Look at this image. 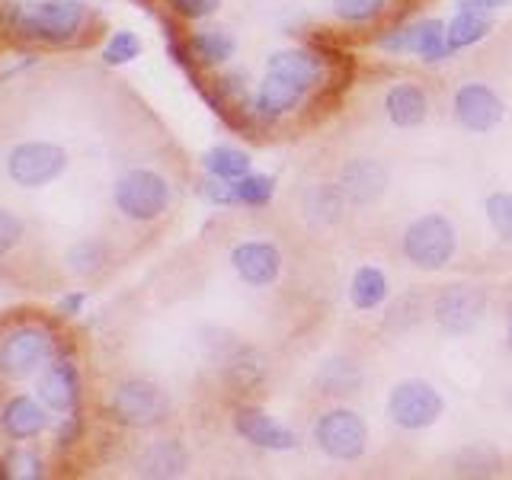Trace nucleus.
<instances>
[{
  "mask_svg": "<svg viewBox=\"0 0 512 480\" xmlns=\"http://www.w3.org/2000/svg\"><path fill=\"white\" fill-rule=\"evenodd\" d=\"M109 410L122 426L148 429V426H157L160 420H164L167 410H170V400L154 381L132 378V381H122L119 388L112 391Z\"/></svg>",
  "mask_w": 512,
  "mask_h": 480,
  "instance_id": "5",
  "label": "nucleus"
},
{
  "mask_svg": "<svg viewBox=\"0 0 512 480\" xmlns=\"http://www.w3.org/2000/svg\"><path fill=\"white\" fill-rule=\"evenodd\" d=\"M189 464V455L180 442L164 439V442H154L141 452L138 458V474L141 477H180Z\"/></svg>",
  "mask_w": 512,
  "mask_h": 480,
  "instance_id": "16",
  "label": "nucleus"
},
{
  "mask_svg": "<svg viewBox=\"0 0 512 480\" xmlns=\"http://www.w3.org/2000/svg\"><path fill=\"white\" fill-rule=\"evenodd\" d=\"M7 468H13L10 474L13 477H42L45 471V464H42V458L39 455H32V452H13L10 458H7Z\"/></svg>",
  "mask_w": 512,
  "mask_h": 480,
  "instance_id": "32",
  "label": "nucleus"
},
{
  "mask_svg": "<svg viewBox=\"0 0 512 480\" xmlns=\"http://www.w3.org/2000/svg\"><path fill=\"white\" fill-rule=\"evenodd\" d=\"M205 170L212 176H221V180L237 183L240 176L250 173V157L237 148H228V144H218V148L205 154Z\"/></svg>",
  "mask_w": 512,
  "mask_h": 480,
  "instance_id": "23",
  "label": "nucleus"
},
{
  "mask_svg": "<svg viewBox=\"0 0 512 480\" xmlns=\"http://www.w3.org/2000/svg\"><path fill=\"white\" fill-rule=\"evenodd\" d=\"M231 263L237 269V276L250 282V285H269L276 282L279 269H282V256L272 244H260V240H250V244H240L231 253Z\"/></svg>",
  "mask_w": 512,
  "mask_h": 480,
  "instance_id": "13",
  "label": "nucleus"
},
{
  "mask_svg": "<svg viewBox=\"0 0 512 480\" xmlns=\"http://www.w3.org/2000/svg\"><path fill=\"white\" fill-rule=\"evenodd\" d=\"M234 429L250 445L269 448V452H285V448L298 445V436H295L292 429L279 426L276 420H272V416H266L263 410H253V407H244V410L234 413Z\"/></svg>",
  "mask_w": 512,
  "mask_h": 480,
  "instance_id": "12",
  "label": "nucleus"
},
{
  "mask_svg": "<svg viewBox=\"0 0 512 480\" xmlns=\"http://www.w3.org/2000/svg\"><path fill=\"white\" fill-rule=\"evenodd\" d=\"M87 304V295L84 292H68L61 301H58V314L61 317H77L80 311H84Z\"/></svg>",
  "mask_w": 512,
  "mask_h": 480,
  "instance_id": "36",
  "label": "nucleus"
},
{
  "mask_svg": "<svg viewBox=\"0 0 512 480\" xmlns=\"http://www.w3.org/2000/svg\"><path fill=\"white\" fill-rule=\"evenodd\" d=\"M509 340H512V320H509Z\"/></svg>",
  "mask_w": 512,
  "mask_h": 480,
  "instance_id": "38",
  "label": "nucleus"
},
{
  "mask_svg": "<svg viewBox=\"0 0 512 480\" xmlns=\"http://www.w3.org/2000/svg\"><path fill=\"white\" fill-rule=\"evenodd\" d=\"M333 10L340 20L349 23H368L384 10V0H333Z\"/></svg>",
  "mask_w": 512,
  "mask_h": 480,
  "instance_id": "29",
  "label": "nucleus"
},
{
  "mask_svg": "<svg viewBox=\"0 0 512 480\" xmlns=\"http://www.w3.org/2000/svg\"><path fill=\"white\" fill-rule=\"evenodd\" d=\"M167 7L186 16V20H205L221 7V0H167Z\"/></svg>",
  "mask_w": 512,
  "mask_h": 480,
  "instance_id": "31",
  "label": "nucleus"
},
{
  "mask_svg": "<svg viewBox=\"0 0 512 480\" xmlns=\"http://www.w3.org/2000/svg\"><path fill=\"white\" fill-rule=\"evenodd\" d=\"M4 170H7L13 186L45 189V186H52L64 170H68V151L55 141L29 138V141L13 144V148L7 151Z\"/></svg>",
  "mask_w": 512,
  "mask_h": 480,
  "instance_id": "2",
  "label": "nucleus"
},
{
  "mask_svg": "<svg viewBox=\"0 0 512 480\" xmlns=\"http://www.w3.org/2000/svg\"><path fill=\"white\" fill-rule=\"evenodd\" d=\"M349 295H352V304H356L359 311H372L384 301V295H388V282H384V276L375 266H362L356 276H352Z\"/></svg>",
  "mask_w": 512,
  "mask_h": 480,
  "instance_id": "22",
  "label": "nucleus"
},
{
  "mask_svg": "<svg viewBox=\"0 0 512 480\" xmlns=\"http://www.w3.org/2000/svg\"><path fill=\"white\" fill-rule=\"evenodd\" d=\"M426 93L420 87H410V84H400L388 93V116L394 125L400 128H413L426 119Z\"/></svg>",
  "mask_w": 512,
  "mask_h": 480,
  "instance_id": "17",
  "label": "nucleus"
},
{
  "mask_svg": "<svg viewBox=\"0 0 512 480\" xmlns=\"http://www.w3.org/2000/svg\"><path fill=\"white\" fill-rule=\"evenodd\" d=\"M436 314H439V324L448 330H455V333L471 330L480 320V314H484V295H480L477 288L455 285L439 298Z\"/></svg>",
  "mask_w": 512,
  "mask_h": 480,
  "instance_id": "14",
  "label": "nucleus"
},
{
  "mask_svg": "<svg viewBox=\"0 0 512 480\" xmlns=\"http://www.w3.org/2000/svg\"><path fill=\"white\" fill-rule=\"evenodd\" d=\"M388 416L400 429H426L442 416V397L426 381H400L388 397Z\"/></svg>",
  "mask_w": 512,
  "mask_h": 480,
  "instance_id": "7",
  "label": "nucleus"
},
{
  "mask_svg": "<svg viewBox=\"0 0 512 480\" xmlns=\"http://www.w3.org/2000/svg\"><path fill=\"white\" fill-rule=\"evenodd\" d=\"M26 234V224L20 215H13L10 208H0V260H4L7 253H13L20 247V240Z\"/></svg>",
  "mask_w": 512,
  "mask_h": 480,
  "instance_id": "30",
  "label": "nucleus"
},
{
  "mask_svg": "<svg viewBox=\"0 0 512 480\" xmlns=\"http://www.w3.org/2000/svg\"><path fill=\"white\" fill-rule=\"evenodd\" d=\"M509 0H458V7L461 10H471V13H484V16H490L493 10H500V7H506Z\"/></svg>",
  "mask_w": 512,
  "mask_h": 480,
  "instance_id": "37",
  "label": "nucleus"
},
{
  "mask_svg": "<svg viewBox=\"0 0 512 480\" xmlns=\"http://www.w3.org/2000/svg\"><path fill=\"white\" fill-rule=\"evenodd\" d=\"M381 48H388V52H413V26L400 29V32H391V36H384Z\"/></svg>",
  "mask_w": 512,
  "mask_h": 480,
  "instance_id": "35",
  "label": "nucleus"
},
{
  "mask_svg": "<svg viewBox=\"0 0 512 480\" xmlns=\"http://www.w3.org/2000/svg\"><path fill=\"white\" fill-rule=\"evenodd\" d=\"M202 196H205L208 202H215V205H231V202H237L234 183H231V180H221V176H212V180H205Z\"/></svg>",
  "mask_w": 512,
  "mask_h": 480,
  "instance_id": "33",
  "label": "nucleus"
},
{
  "mask_svg": "<svg viewBox=\"0 0 512 480\" xmlns=\"http://www.w3.org/2000/svg\"><path fill=\"white\" fill-rule=\"evenodd\" d=\"M455 116L471 132H490L503 119V103L484 84H464L455 96Z\"/></svg>",
  "mask_w": 512,
  "mask_h": 480,
  "instance_id": "11",
  "label": "nucleus"
},
{
  "mask_svg": "<svg viewBox=\"0 0 512 480\" xmlns=\"http://www.w3.org/2000/svg\"><path fill=\"white\" fill-rule=\"evenodd\" d=\"M64 263H68L77 276H96L106 263V247L100 240H77V244H71L68 253H64Z\"/></svg>",
  "mask_w": 512,
  "mask_h": 480,
  "instance_id": "25",
  "label": "nucleus"
},
{
  "mask_svg": "<svg viewBox=\"0 0 512 480\" xmlns=\"http://www.w3.org/2000/svg\"><path fill=\"white\" fill-rule=\"evenodd\" d=\"M413 52L423 61H445L452 58V42H448V29L439 20H423L413 26Z\"/></svg>",
  "mask_w": 512,
  "mask_h": 480,
  "instance_id": "19",
  "label": "nucleus"
},
{
  "mask_svg": "<svg viewBox=\"0 0 512 480\" xmlns=\"http://www.w3.org/2000/svg\"><path fill=\"white\" fill-rule=\"evenodd\" d=\"M269 71L288 74L292 80H298L304 90H311L320 80V58L311 52H298V48L295 52H279L269 58Z\"/></svg>",
  "mask_w": 512,
  "mask_h": 480,
  "instance_id": "20",
  "label": "nucleus"
},
{
  "mask_svg": "<svg viewBox=\"0 0 512 480\" xmlns=\"http://www.w3.org/2000/svg\"><path fill=\"white\" fill-rule=\"evenodd\" d=\"M36 397L58 416L74 413L80 404V368L71 359H52L36 381Z\"/></svg>",
  "mask_w": 512,
  "mask_h": 480,
  "instance_id": "9",
  "label": "nucleus"
},
{
  "mask_svg": "<svg viewBox=\"0 0 512 480\" xmlns=\"http://www.w3.org/2000/svg\"><path fill=\"white\" fill-rule=\"evenodd\" d=\"M404 253L413 266L420 269H439L452 260L455 253V228L442 215H423L416 218L404 234Z\"/></svg>",
  "mask_w": 512,
  "mask_h": 480,
  "instance_id": "6",
  "label": "nucleus"
},
{
  "mask_svg": "<svg viewBox=\"0 0 512 480\" xmlns=\"http://www.w3.org/2000/svg\"><path fill=\"white\" fill-rule=\"evenodd\" d=\"M308 93L298 80H292L288 74L279 71H266L260 93H256V116L263 119H279L288 109H295L301 103V96Z\"/></svg>",
  "mask_w": 512,
  "mask_h": 480,
  "instance_id": "15",
  "label": "nucleus"
},
{
  "mask_svg": "<svg viewBox=\"0 0 512 480\" xmlns=\"http://www.w3.org/2000/svg\"><path fill=\"white\" fill-rule=\"evenodd\" d=\"M112 199L116 208L132 221H154L167 212L170 205V186L160 173L135 167L122 173L116 186H112Z\"/></svg>",
  "mask_w": 512,
  "mask_h": 480,
  "instance_id": "3",
  "label": "nucleus"
},
{
  "mask_svg": "<svg viewBox=\"0 0 512 480\" xmlns=\"http://www.w3.org/2000/svg\"><path fill=\"white\" fill-rule=\"evenodd\" d=\"M80 439V420L77 416H64V420L58 423V429H55V442H58V448H68V445H74Z\"/></svg>",
  "mask_w": 512,
  "mask_h": 480,
  "instance_id": "34",
  "label": "nucleus"
},
{
  "mask_svg": "<svg viewBox=\"0 0 512 480\" xmlns=\"http://www.w3.org/2000/svg\"><path fill=\"white\" fill-rule=\"evenodd\" d=\"M141 55V39L135 36V32H116L106 45H103V61L109 64V68H122V64L135 61Z\"/></svg>",
  "mask_w": 512,
  "mask_h": 480,
  "instance_id": "26",
  "label": "nucleus"
},
{
  "mask_svg": "<svg viewBox=\"0 0 512 480\" xmlns=\"http://www.w3.org/2000/svg\"><path fill=\"white\" fill-rule=\"evenodd\" d=\"M314 439L330 458L356 461L365 452L368 429L362 423V416H356L352 410H330L320 416V423L314 426Z\"/></svg>",
  "mask_w": 512,
  "mask_h": 480,
  "instance_id": "8",
  "label": "nucleus"
},
{
  "mask_svg": "<svg viewBox=\"0 0 512 480\" xmlns=\"http://www.w3.org/2000/svg\"><path fill=\"white\" fill-rule=\"evenodd\" d=\"M7 23L23 39L42 45H68L87 23V4L84 0H32V4L10 7Z\"/></svg>",
  "mask_w": 512,
  "mask_h": 480,
  "instance_id": "1",
  "label": "nucleus"
},
{
  "mask_svg": "<svg viewBox=\"0 0 512 480\" xmlns=\"http://www.w3.org/2000/svg\"><path fill=\"white\" fill-rule=\"evenodd\" d=\"M48 410L39 397L13 394L4 407H0V432L13 442H32L48 429Z\"/></svg>",
  "mask_w": 512,
  "mask_h": 480,
  "instance_id": "10",
  "label": "nucleus"
},
{
  "mask_svg": "<svg viewBox=\"0 0 512 480\" xmlns=\"http://www.w3.org/2000/svg\"><path fill=\"white\" fill-rule=\"evenodd\" d=\"M52 356V333L36 324H23L0 340V378L26 381Z\"/></svg>",
  "mask_w": 512,
  "mask_h": 480,
  "instance_id": "4",
  "label": "nucleus"
},
{
  "mask_svg": "<svg viewBox=\"0 0 512 480\" xmlns=\"http://www.w3.org/2000/svg\"><path fill=\"white\" fill-rule=\"evenodd\" d=\"M487 218L493 224V231L512 244V196H506V192L490 196L487 199Z\"/></svg>",
  "mask_w": 512,
  "mask_h": 480,
  "instance_id": "28",
  "label": "nucleus"
},
{
  "mask_svg": "<svg viewBox=\"0 0 512 480\" xmlns=\"http://www.w3.org/2000/svg\"><path fill=\"white\" fill-rule=\"evenodd\" d=\"M189 52L199 64H224L234 55V39L224 29H202L189 39Z\"/></svg>",
  "mask_w": 512,
  "mask_h": 480,
  "instance_id": "21",
  "label": "nucleus"
},
{
  "mask_svg": "<svg viewBox=\"0 0 512 480\" xmlns=\"http://www.w3.org/2000/svg\"><path fill=\"white\" fill-rule=\"evenodd\" d=\"M234 192H237V202L244 205H266L272 199V192H276V180L272 176H240L234 183Z\"/></svg>",
  "mask_w": 512,
  "mask_h": 480,
  "instance_id": "27",
  "label": "nucleus"
},
{
  "mask_svg": "<svg viewBox=\"0 0 512 480\" xmlns=\"http://www.w3.org/2000/svg\"><path fill=\"white\" fill-rule=\"evenodd\" d=\"M384 170L375 164V160H356V164H349L346 173H343V186L349 189V196L356 202H372L384 192Z\"/></svg>",
  "mask_w": 512,
  "mask_h": 480,
  "instance_id": "18",
  "label": "nucleus"
},
{
  "mask_svg": "<svg viewBox=\"0 0 512 480\" xmlns=\"http://www.w3.org/2000/svg\"><path fill=\"white\" fill-rule=\"evenodd\" d=\"M487 32H490V16L461 10L452 20V26H448V42H452V48H468L484 39Z\"/></svg>",
  "mask_w": 512,
  "mask_h": 480,
  "instance_id": "24",
  "label": "nucleus"
}]
</instances>
